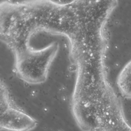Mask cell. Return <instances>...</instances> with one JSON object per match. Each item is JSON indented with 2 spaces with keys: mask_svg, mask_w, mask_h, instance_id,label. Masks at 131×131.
<instances>
[{
  "mask_svg": "<svg viewBox=\"0 0 131 131\" xmlns=\"http://www.w3.org/2000/svg\"><path fill=\"white\" fill-rule=\"evenodd\" d=\"M116 83L122 96L131 99V59L124 64L119 73Z\"/></svg>",
  "mask_w": 131,
  "mask_h": 131,
  "instance_id": "obj_3",
  "label": "cell"
},
{
  "mask_svg": "<svg viewBox=\"0 0 131 131\" xmlns=\"http://www.w3.org/2000/svg\"><path fill=\"white\" fill-rule=\"evenodd\" d=\"M94 131H131L122 106L113 108L101 115L96 121Z\"/></svg>",
  "mask_w": 131,
  "mask_h": 131,
  "instance_id": "obj_2",
  "label": "cell"
},
{
  "mask_svg": "<svg viewBox=\"0 0 131 131\" xmlns=\"http://www.w3.org/2000/svg\"><path fill=\"white\" fill-rule=\"evenodd\" d=\"M37 121L24 111L4 101L2 103L0 127L6 131H30L37 125Z\"/></svg>",
  "mask_w": 131,
  "mask_h": 131,
  "instance_id": "obj_1",
  "label": "cell"
}]
</instances>
